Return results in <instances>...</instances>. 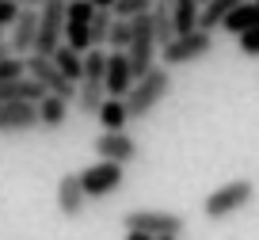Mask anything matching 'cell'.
Wrapping results in <instances>:
<instances>
[{
  "label": "cell",
  "mask_w": 259,
  "mask_h": 240,
  "mask_svg": "<svg viewBox=\"0 0 259 240\" xmlns=\"http://www.w3.org/2000/svg\"><path fill=\"white\" fill-rule=\"evenodd\" d=\"M168 92H171V72H168V65H156L153 72H145L141 80H134V92L126 96L130 118H134V122H138V118H149V114L164 103V96H168Z\"/></svg>",
  "instance_id": "1"
},
{
  "label": "cell",
  "mask_w": 259,
  "mask_h": 240,
  "mask_svg": "<svg viewBox=\"0 0 259 240\" xmlns=\"http://www.w3.org/2000/svg\"><path fill=\"white\" fill-rule=\"evenodd\" d=\"M251 194H255V183H251V179H244V176H240V179H229L225 187H218V191L206 194L202 214L210 217V221H225V217L240 214V210L248 206Z\"/></svg>",
  "instance_id": "2"
},
{
  "label": "cell",
  "mask_w": 259,
  "mask_h": 240,
  "mask_svg": "<svg viewBox=\"0 0 259 240\" xmlns=\"http://www.w3.org/2000/svg\"><path fill=\"white\" fill-rule=\"evenodd\" d=\"M65 8H69V0H46V4L38 8V38H34V54L54 57L57 46H65V23H69Z\"/></svg>",
  "instance_id": "3"
},
{
  "label": "cell",
  "mask_w": 259,
  "mask_h": 240,
  "mask_svg": "<svg viewBox=\"0 0 259 240\" xmlns=\"http://www.w3.org/2000/svg\"><path fill=\"white\" fill-rule=\"evenodd\" d=\"M210 54H213V31H191V34H176L160 50V61L168 69H179V65H194Z\"/></svg>",
  "instance_id": "4"
},
{
  "label": "cell",
  "mask_w": 259,
  "mask_h": 240,
  "mask_svg": "<svg viewBox=\"0 0 259 240\" xmlns=\"http://www.w3.org/2000/svg\"><path fill=\"white\" fill-rule=\"evenodd\" d=\"M122 229H138L149 236H183L187 217L171 214V210H130V214H122Z\"/></svg>",
  "instance_id": "5"
},
{
  "label": "cell",
  "mask_w": 259,
  "mask_h": 240,
  "mask_svg": "<svg viewBox=\"0 0 259 240\" xmlns=\"http://www.w3.org/2000/svg\"><path fill=\"white\" fill-rule=\"evenodd\" d=\"M126 54H130V65H134V76L138 80L160 65L156 61V57H160V42H156V34H153V19L149 16L134 19V46H130Z\"/></svg>",
  "instance_id": "6"
},
{
  "label": "cell",
  "mask_w": 259,
  "mask_h": 240,
  "mask_svg": "<svg viewBox=\"0 0 259 240\" xmlns=\"http://www.w3.org/2000/svg\"><path fill=\"white\" fill-rule=\"evenodd\" d=\"M122 183H126V164H114V160H96L80 172V187L88 198H107Z\"/></svg>",
  "instance_id": "7"
},
{
  "label": "cell",
  "mask_w": 259,
  "mask_h": 240,
  "mask_svg": "<svg viewBox=\"0 0 259 240\" xmlns=\"http://www.w3.org/2000/svg\"><path fill=\"white\" fill-rule=\"evenodd\" d=\"M27 76H31V80H38V84L50 92V96H61V99H69V103H73L76 84H73V80H69V76H65V72L54 65V57L27 54Z\"/></svg>",
  "instance_id": "8"
},
{
  "label": "cell",
  "mask_w": 259,
  "mask_h": 240,
  "mask_svg": "<svg viewBox=\"0 0 259 240\" xmlns=\"http://www.w3.org/2000/svg\"><path fill=\"white\" fill-rule=\"evenodd\" d=\"M134 65H130V54L126 50H111V57H107V76H103V88L111 99H126L130 92H134Z\"/></svg>",
  "instance_id": "9"
},
{
  "label": "cell",
  "mask_w": 259,
  "mask_h": 240,
  "mask_svg": "<svg viewBox=\"0 0 259 240\" xmlns=\"http://www.w3.org/2000/svg\"><path fill=\"white\" fill-rule=\"evenodd\" d=\"M92 149L99 152V160H114V164H130V160L138 156V141L126 130H103Z\"/></svg>",
  "instance_id": "10"
},
{
  "label": "cell",
  "mask_w": 259,
  "mask_h": 240,
  "mask_svg": "<svg viewBox=\"0 0 259 240\" xmlns=\"http://www.w3.org/2000/svg\"><path fill=\"white\" fill-rule=\"evenodd\" d=\"M38 126H42L38 103H0V134H27Z\"/></svg>",
  "instance_id": "11"
},
{
  "label": "cell",
  "mask_w": 259,
  "mask_h": 240,
  "mask_svg": "<svg viewBox=\"0 0 259 240\" xmlns=\"http://www.w3.org/2000/svg\"><path fill=\"white\" fill-rule=\"evenodd\" d=\"M34 38H38V8H23L19 19L12 23V34H8L12 54H16V57L34 54Z\"/></svg>",
  "instance_id": "12"
},
{
  "label": "cell",
  "mask_w": 259,
  "mask_h": 240,
  "mask_svg": "<svg viewBox=\"0 0 259 240\" xmlns=\"http://www.w3.org/2000/svg\"><path fill=\"white\" fill-rule=\"evenodd\" d=\"M84 202H88V194H84V187H80V172H65V176L57 179V210H61L65 217H80Z\"/></svg>",
  "instance_id": "13"
},
{
  "label": "cell",
  "mask_w": 259,
  "mask_h": 240,
  "mask_svg": "<svg viewBox=\"0 0 259 240\" xmlns=\"http://www.w3.org/2000/svg\"><path fill=\"white\" fill-rule=\"evenodd\" d=\"M42 96H46V88L31 76L4 80V84H0V103H38Z\"/></svg>",
  "instance_id": "14"
},
{
  "label": "cell",
  "mask_w": 259,
  "mask_h": 240,
  "mask_svg": "<svg viewBox=\"0 0 259 240\" xmlns=\"http://www.w3.org/2000/svg\"><path fill=\"white\" fill-rule=\"evenodd\" d=\"M255 27H259V0H244L236 12H229V19L221 23V31L240 38L244 31H255Z\"/></svg>",
  "instance_id": "15"
},
{
  "label": "cell",
  "mask_w": 259,
  "mask_h": 240,
  "mask_svg": "<svg viewBox=\"0 0 259 240\" xmlns=\"http://www.w3.org/2000/svg\"><path fill=\"white\" fill-rule=\"evenodd\" d=\"M103 99H107L103 80H80V84H76V111L80 114H92V118H96Z\"/></svg>",
  "instance_id": "16"
},
{
  "label": "cell",
  "mask_w": 259,
  "mask_h": 240,
  "mask_svg": "<svg viewBox=\"0 0 259 240\" xmlns=\"http://www.w3.org/2000/svg\"><path fill=\"white\" fill-rule=\"evenodd\" d=\"M38 114H42V130H61L65 122H69V99L46 92V96L38 99Z\"/></svg>",
  "instance_id": "17"
},
{
  "label": "cell",
  "mask_w": 259,
  "mask_h": 240,
  "mask_svg": "<svg viewBox=\"0 0 259 240\" xmlns=\"http://www.w3.org/2000/svg\"><path fill=\"white\" fill-rule=\"evenodd\" d=\"M171 19H176V34H191V31H198L202 4H198V0H176V4H171Z\"/></svg>",
  "instance_id": "18"
},
{
  "label": "cell",
  "mask_w": 259,
  "mask_h": 240,
  "mask_svg": "<svg viewBox=\"0 0 259 240\" xmlns=\"http://www.w3.org/2000/svg\"><path fill=\"white\" fill-rule=\"evenodd\" d=\"M96 118H99V126H103V130H126V122H130L126 99H111V96H107Z\"/></svg>",
  "instance_id": "19"
},
{
  "label": "cell",
  "mask_w": 259,
  "mask_h": 240,
  "mask_svg": "<svg viewBox=\"0 0 259 240\" xmlns=\"http://www.w3.org/2000/svg\"><path fill=\"white\" fill-rule=\"evenodd\" d=\"M54 65H57L69 80H73V84H80V80H84V54H76L73 46H57Z\"/></svg>",
  "instance_id": "20"
},
{
  "label": "cell",
  "mask_w": 259,
  "mask_h": 240,
  "mask_svg": "<svg viewBox=\"0 0 259 240\" xmlns=\"http://www.w3.org/2000/svg\"><path fill=\"white\" fill-rule=\"evenodd\" d=\"M149 19H153V34H156V42H160V50H164L171 38H176V19H171V8H168V4H156V8L149 12Z\"/></svg>",
  "instance_id": "21"
},
{
  "label": "cell",
  "mask_w": 259,
  "mask_h": 240,
  "mask_svg": "<svg viewBox=\"0 0 259 240\" xmlns=\"http://www.w3.org/2000/svg\"><path fill=\"white\" fill-rule=\"evenodd\" d=\"M65 46H73L76 54L96 50V42H92V27L88 23H65Z\"/></svg>",
  "instance_id": "22"
},
{
  "label": "cell",
  "mask_w": 259,
  "mask_h": 240,
  "mask_svg": "<svg viewBox=\"0 0 259 240\" xmlns=\"http://www.w3.org/2000/svg\"><path fill=\"white\" fill-rule=\"evenodd\" d=\"M156 8V0H114V19H141Z\"/></svg>",
  "instance_id": "23"
},
{
  "label": "cell",
  "mask_w": 259,
  "mask_h": 240,
  "mask_svg": "<svg viewBox=\"0 0 259 240\" xmlns=\"http://www.w3.org/2000/svg\"><path fill=\"white\" fill-rule=\"evenodd\" d=\"M107 57H111V50L96 46L84 54V80H103L107 76Z\"/></svg>",
  "instance_id": "24"
},
{
  "label": "cell",
  "mask_w": 259,
  "mask_h": 240,
  "mask_svg": "<svg viewBox=\"0 0 259 240\" xmlns=\"http://www.w3.org/2000/svg\"><path fill=\"white\" fill-rule=\"evenodd\" d=\"M92 42L96 46H107V38H111V27H114V12L111 8H99L96 12V19H92Z\"/></svg>",
  "instance_id": "25"
},
{
  "label": "cell",
  "mask_w": 259,
  "mask_h": 240,
  "mask_svg": "<svg viewBox=\"0 0 259 240\" xmlns=\"http://www.w3.org/2000/svg\"><path fill=\"white\" fill-rule=\"evenodd\" d=\"M107 46H111V50H130V46H134V19H114Z\"/></svg>",
  "instance_id": "26"
},
{
  "label": "cell",
  "mask_w": 259,
  "mask_h": 240,
  "mask_svg": "<svg viewBox=\"0 0 259 240\" xmlns=\"http://www.w3.org/2000/svg\"><path fill=\"white\" fill-rule=\"evenodd\" d=\"M96 4L92 0H69V8H65V16H69V23H92L96 19Z\"/></svg>",
  "instance_id": "27"
},
{
  "label": "cell",
  "mask_w": 259,
  "mask_h": 240,
  "mask_svg": "<svg viewBox=\"0 0 259 240\" xmlns=\"http://www.w3.org/2000/svg\"><path fill=\"white\" fill-rule=\"evenodd\" d=\"M19 76H27V57H4V61H0V84H4V80H19Z\"/></svg>",
  "instance_id": "28"
},
{
  "label": "cell",
  "mask_w": 259,
  "mask_h": 240,
  "mask_svg": "<svg viewBox=\"0 0 259 240\" xmlns=\"http://www.w3.org/2000/svg\"><path fill=\"white\" fill-rule=\"evenodd\" d=\"M240 54H244V57H259V27L240 34Z\"/></svg>",
  "instance_id": "29"
},
{
  "label": "cell",
  "mask_w": 259,
  "mask_h": 240,
  "mask_svg": "<svg viewBox=\"0 0 259 240\" xmlns=\"http://www.w3.org/2000/svg\"><path fill=\"white\" fill-rule=\"evenodd\" d=\"M19 12H23V8H19L16 0H0V27H12L19 19Z\"/></svg>",
  "instance_id": "30"
},
{
  "label": "cell",
  "mask_w": 259,
  "mask_h": 240,
  "mask_svg": "<svg viewBox=\"0 0 259 240\" xmlns=\"http://www.w3.org/2000/svg\"><path fill=\"white\" fill-rule=\"evenodd\" d=\"M122 240H156V236H149V232H138V229H126V236Z\"/></svg>",
  "instance_id": "31"
},
{
  "label": "cell",
  "mask_w": 259,
  "mask_h": 240,
  "mask_svg": "<svg viewBox=\"0 0 259 240\" xmlns=\"http://www.w3.org/2000/svg\"><path fill=\"white\" fill-rule=\"evenodd\" d=\"M19 8H42V4H46V0H16Z\"/></svg>",
  "instance_id": "32"
},
{
  "label": "cell",
  "mask_w": 259,
  "mask_h": 240,
  "mask_svg": "<svg viewBox=\"0 0 259 240\" xmlns=\"http://www.w3.org/2000/svg\"><path fill=\"white\" fill-rule=\"evenodd\" d=\"M4 57H12V46H8V38H0V61Z\"/></svg>",
  "instance_id": "33"
},
{
  "label": "cell",
  "mask_w": 259,
  "mask_h": 240,
  "mask_svg": "<svg viewBox=\"0 0 259 240\" xmlns=\"http://www.w3.org/2000/svg\"><path fill=\"white\" fill-rule=\"evenodd\" d=\"M96 8H114V0H92Z\"/></svg>",
  "instance_id": "34"
},
{
  "label": "cell",
  "mask_w": 259,
  "mask_h": 240,
  "mask_svg": "<svg viewBox=\"0 0 259 240\" xmlns=\"http://www.w3.org/2000/svg\"><path fill=\"white\" fill-rule=\"evenodd\" d=\"M156 4H168V8H171V4H176V0H156Z\"/></svg>",
  "instance_id": "35"
},
{
  "label": "cell",
  "mask_w": 259,
  "mask_h": 240,
  "mask_svg": "<svg viewBox=\"0 0 259 240\" xmlns=\"http://www.w3.org/2000/svg\"><path fill=\"white\" fill-rule=\"evenodd\" d=\"M156 240H179V236H156Z\"/></svg>",
  "instance_id": "36"
},
{
  "label": "cell",
  "mask_w": 259,
  "mask_h": 240,
  "mask_svg": "<svg viewBox=\"0 0 259 240\" xmlns=\"http://www.w3.org/2000/svg\"><path fill=\"white\" fill-rule=\"evenodd\" d=\"M198 4H202V8H206V4H210V0H198Z\"/></svg>",
  "instance_id": "37"
},
{
  "label": "cell",
  "mask_w": 259,
  "mask_h": 240,
  "mask_svg": "<svg viewBox=\"0 0 259 240\" xmlns=\"http://www.w3.org/2000/svg\"><path fill=\"white\" fill-rule=\"evenodd\" d=\"M0 38H4V27H0Z\"/></svg>",
  "instance_id": "38"
}]
</instances>
